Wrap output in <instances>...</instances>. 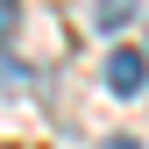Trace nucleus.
<instances>
[{"instance_id": "obj_1", "label": "nucleus", "mask_w": 149, "mask_h": 149, "mask_svg": "<svg viewBox=\"0 0 149 149\" xmlns=\"http://www.w3.org/2000/svg\"><path fill=\"white\" fill-rule=\"evenodd\" d=\"M142 85H149V57L142 50H114L107 57V92L114 100H142Z\"/></svg>"}, {"instance_id": "obj_2", "label": "nucleus", "mask_w": 149, "mask_h": 149, "mask_svg": "<svg viewBox=\"0 0 149 149\" xmlns=\"http://www.w3.org/2000/svg\"><path fill=\"white\" fill-rule=\"evenodd\" d=\"M92 14H100V29L114 36V29H128V22H135V0H92Z\"/></svg>"}, {"instance_id": "obj_3", "label": "nucleus", "mask_w": 149, "mask_h": 149, "mask_svg": "<svg viewBox=\"0 0 149 149\" xmlns=\"http://www.w3.org/2000/svg\"><path fill=\"white\" fill-rule=\"evenodd\" d=\"M14 29H22V0H0V43H14Z\"/></svg>"}, {"instance_id": "obj_4", "label": "nucleus", "mask_w": 149, "mask_h": 149, "mask_svg": "<svg viewBox=\"0 0 149 149\" xmlns=\"http://www.w3.org/2000/svg\"><path fill=\"white\" fill-rule=\"evenodd\" d=\"M107 149H142V142L135 135H107Z\"/></svg>"}]
</instances>
